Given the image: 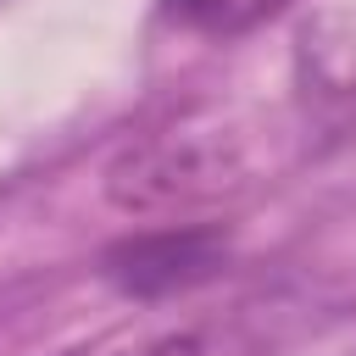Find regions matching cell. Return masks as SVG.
Listing matches in <instances>:
<instances>
[{
  "instance_id": "2",
  "label": "cell",
  "mask_w": 356,
  "mask_h": 356,
  "mask_svg": "<svg viewBox=\"0 0 356 356\" xmlns=\"http://www.w3.org/2000/svg\"><path fill=\"white\" fill-rule=\"evenodd\" d=\"M222 178V161L195 145V139H161V145H145L134 150L128 161L111 167V200L128 206V211H150V206H167V200H189V195H206L217 189Z\"/></svg>"
},
{
  "instance_id": "1",
  "label": "cell",
  "mask_w": 356,
  "mask_h": 356,
  "mask_svg": "<svg viewBox=\"0 0 356 356\" xmlns=\"http://www.w3.org/2000/svg\"><path fill=\"white\" fill-rule=\"evenodd\" d=\"M217 267H222L217 228H161V234H134L106 250V278L139 300L189 289V284L211 278Z\"/></svg>"
},
{
  "instance_id": "3",
  "label": "cell",
  "mask_w": 356,
  "mask_h": 356,
  "mask_svg": "<svg viewBox=\"0 0 356 356\" xmlns=\"http://www.w3.org/2000/svg\"><path fill=\"white\" fill-rule=\"evenodd\" d=\"M278 0H167V17H178L184 28H195V33H245V28H256L267 11H273Z\"/></svg>"
},
{
  "instance_id": "4",
  "label": "cell",
  "mask_w": 356,
  "mask_h": 356,
  "mask_svg": "<svg viewBox=\"0 0 356 356\" xmlns=\"http://www.w3.org/2000/svg\"><path fill=\"white\" fill-rule=\"evenodd\" d=\"M72 356H211L200 334H161V339H111V345H89Z\"/></svg>"
}]
</instances>
